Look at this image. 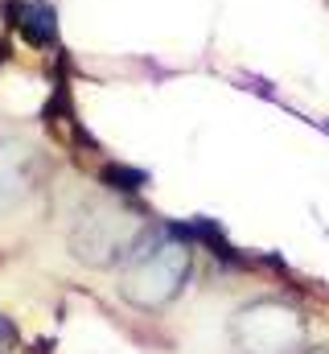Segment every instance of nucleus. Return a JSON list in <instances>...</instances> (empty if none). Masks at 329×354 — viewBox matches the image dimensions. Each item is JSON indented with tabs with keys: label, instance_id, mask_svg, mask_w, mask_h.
Here are the masks:
<instances>
[{
	"label": "nucleus",
	"instance_id": "f257e3e1",
	"mask_svg": "<svg viewBox=\"0 0 329 354\" xmlns=\"http://www.w3.org/2000/svg\"><path fill=\"white\" fill-rule=\"evenodd\" d=\"M189 276V239H161L149 248V235L136 243L128 256V276H124V297L136 301L140 309H161L169 305Z\"/></svg>",
	"mask_w": 329,
	"mask_h": 354
},
{
	"label": "nucleus",
	"instance_id": "0eeeda50",
	"mask_svg": "<svg viewBox=\"0 0 329 354\" xmlns=\"http://www.w3.org/2000/svg\"><path fill=\"white\" fill-rule=\"evenodd\" d=\"M12 346H17V330H12V322H8V317L0 313V354L12 351Z\"/></svg>",
	"mask_w": 329,
	"mask_h": 354
},
{
	"label": "nucleus",
	"instance_id": "423d86ee",
	"mask_svg": "<svg viewBox=\"0 0 329 354\" xmlns=\"http://www.w3.org/2000/svg\"><path fill=\"white\" fill-rule=\"evenodd\" d=\"M144 181H149V177L140 174V169H128V165H107V169H103V185H107L111 194H136Z\"/></svg>",
	"mask_w": 329,
	"mask_h": 354
},
{
	"label": "nucleus",
	"instance_id": "20e7f679",
	"mask_svg": "<svg viewBox=\"0 0 329 354\" xmlns=\"http://www.w3.org/2000/svg\"><path fill=\"white\" fill-rule=\"evenodd\" d=\"M4 17L29 46H58V8L50 0H4Z\"/></svg>",
	"mask_w": 329,
	"mask_h": 354
},
{
	"label": "nucleus",
	"instance_id": "f03ea898",
	"mask_svg": "<svg viewBox=\"0 0 329 354\" xmlns=\"http://www.w3.org/2000/svg\"><path fill=\"white\" fill-rule=\"evenodd\" d=\"M144 235H149L144 218H136L128 206H120V202H95V206L82 210L79 227L70 235V248H75L79 260L103 268V264H115V260H128Z\"/></svg>",
	"mask_w": 329,
	"mask_h": 354
},
{
	"label": "nucleus",
	"instance_id": "39448f33",
	"mask_svg": "<svg viewBox=\"0 0 329 354\" xmlns=\"http://www.w3.org/2000/svg\"><path fill=\"white\" fill-rule=\"evenodd\" d=\"M29 153L25 149H0V214L8 206H17L33 181V169H29Z\"/></svg>",
	"mask_w": 329,
	"mask_h": 354
},
{
	"label": "nucleus",
	"instance_id": "7ed1b4c3",
	"mask_svg": "<svg viewBox=\"0 0 329 354\" xmlns=\"http://www.w3.org/2000/svg\"><path fill=\"white\" fill-rule=\"evenodd\" d=\"M239 342L247 346V354H288V346L301 342V322L292 309L284 305H255L239 317Z\"/></svg>",
	"mask_w": 329,
	"mask_h": 354
}]
</instances>
